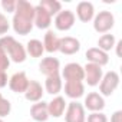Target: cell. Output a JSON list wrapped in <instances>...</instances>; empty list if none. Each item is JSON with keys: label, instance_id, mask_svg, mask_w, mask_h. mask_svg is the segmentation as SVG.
<instances>
[{"label": "cell", "instance_id": "obj_1", "mask_svg": "<svg viewBox=\"0 0 122 122\" xmlns=\"http://www.w3.org/2000/svg\"><path fill=\"white\" fill-rule=\"evenodd\" d=\"M113 23H115V19H113V16H112L109 12H101V13L96 16L93 26H95V30H96V32L105 33V32H108L109 29H112Z\"/></svg>", "mask_w": 122, "mask_h": 122}, {"label": "cell", "instance_id": "obj_2", "mask_svg": "<svg viewBox=\"0 0 122 122\" xmlns=\"http://www.w3.org/2000/svg\"><path fill=\"white\" fill-rule=\"evenodd\" d=\"M118 83H119V76L116 72H108L101 83V92L103 95H112L113 91L118 88Z\"/></svg>", "mask_w": 122, "mask_h": 122}, {"label": "cell", "instance_id": "obj_3", "mask_svg": "<svg viewBox=\"0 0 122 122\" xmlns=\"http://www.w3.org/2000/svg\"><path fill=\"white\" fill-rule=\"evenodd\" d=\"M75 23V15L71 10H65V12H60L56 16L55 25L59 30H69Z\"/></svg>", "mask_w": 122, "mask_h": 122}, {"label": "cell", "instance_id": "obj_4", "mask_svg": "<svg viewBox=\"0 0 122 122\" xmlns=\"http://www.w3.org/2000/svg\"><path fill=\"white\" fill-rule=\"evenodd\" d=\"M63 78L66 81H82L85 78V71L78 63H69L63 69Z\"/></svg>", "mask_w": 122, "mask_h": 122}, {"label": "cell", "instance_id": "obj_5", "mask_svg": "<svg viewBox=\"0 0 122 122\" xmlns=\"http://www.w3.org/2000/svg\"><path fill=\"white\" fill-rule=\"evenodd\" d=\"M29 86V79L26 76L25 72H19V73H15L10 79V89L16 93H22V92H26Z\"/></svg>", "mask_w": 122, "mask_h": 122}, {"label": "cell", "instance_id": "obj_6", "mask_svg": "<svg viewBox=\"0 0 122 122\" xmlns=\"http://www.w3.org/2000/svg\"><path fill=\"white\" fill-rule=\"evenodd\" d=\"M66 122H85V111L81 103L72 102L68 108Z\"/></svg>", "mask_w": 122, "mask_h": 122}, {"label": "cell", "instance_id": "obj_7", "mask_svg": "<svg viewBox=\"0 0 122 122\" xmlns=\"http://www.w3.org/2000/svg\"><path fill=\"white\" fill-rule=\"evenodd\" d=\"M16 16H19L22 19H26L29 22H33V19H35V7L29 2L19 0V2H16Z\"/></svg>", "mask_w": 122, "mask_h": 122}, {"label": "cell", "instance_id": "obj_8", "mask_svg": "<svg viewBox=\"0 0 122 122\" xmlns=\"http://www.w3.org/2000/svg\"><path fill=\"white\" fill-rule=\"evenodd\" d=\"M83 71H85V76H86L88 85H91V86L98 85L99 81L102 79V69H101V66H98V65L88 63Z\"/></svg>", "mask_w": 122, "mask_h": 122}, {"label": "cell", "instance_id": "obj_9", "mask_svg": "<svg viewBox=\"0 0 122 122\" xmlns=\"http://www.w3.org/2000/svg\"><path fill=\"white\" fill-rule=\"evenodd\" d=\"M81 49V43L75 37H63L59 42V50L65 55H73Z\"/></svg>", "mask_w": 122, "mask_h": 122}, {"label": "cell", "instance_id": "obj_10", "mask_svg": "<svg viewBox=\"0 0 122 122\" xmlns=\"http://www.w3.org/2000/svg\"><path fill=\"white\" fill-rule=\"evenodd\" d=\"M86 57L91 63L93 65H98V66H103L108 63V55L105 52H102L101 49H96V47H92L86 52Z\"/></svg>", "mask_w": 122, "mask_h": 122}, {"label": "cell", "instance_id": "obj_11", "mask_svg": "<svg viewBox=\"0 0 122 122\" xmlns=\"http://www.w3.org/2000/svg\"><path fill=\"white\" fill-rule=\"evenodd\" d=\"M39 68H40V72L43 75H46V78L56 75V73H59V60L55 57H46L42 60Z\"/></svg>", "mask_w": 122, "mask_h": 122}, {"label": "cell", "instance_id": "obj_12", "mask_svg": "<svg viewBox=\"0 0 122 122\" xmlns=\"http://www.w3.org/2000/svg\"><path fill=\"white\" fill-rule=\"evenodd\" d=\"M50 20H52V16H50L45 9H42L40 6L35 7V19H33V22L36 23V26H37L39 29H46V27H49Z\"/></svg>", "mask_w": 122, "mask_h": 122}, {"label": "cell", "instance_id": "obj_13", "mask_svg": "<svg viewBox=\"0 0 122 122\" xmlns=\"http://www.w3.org/2000/svg\"><path fill=\"white\" fill-rule=\"evenodd\" d=\"M25 95H26V99L27 101H32V102L39 101L42 98V95H43L42 85L39 82H36V81H30L29 82V86H27V89L25 92Z\"/></svg>", "mask_w": 122, "mask_h": 122}, {"label": "cell", "instance_id": "obj_14", "mask_svg": "<svg viewBox=\"0 0 122 122\" xmlns=\"http://www.w3.org/2000/svg\"><path fill=\"white\" fill-rule=\"evenodd\" d=\"M65 91H66V95L69 98L76 99V98H81L83 95V85L79 81H68L65 85Z\"/></svg>", "mask_w": 122, "mask_h": 122}, {"label": "cell", "instance_id": "obj_15", "mask_svg": "<svg viewBox=\"0 0 122 122\" xmlns=\"http://www.w3.org/2000/svg\"><path fill=\"white\" fill-rule=\"evenodd\" d=\"M30 115L35 121L37 122H45L47 118H49V111H47V105L46 103H36L32 106L30 109Z\"/></svg>", "mask_w": 122, "mask_h": 122}, {"label": "cell", "instance_id": "obj_16", "mask_svg": "<svg viewBox=\"0 0 122 122\" xmlns=\"http://www.w3.org/2000/svg\"><path fill=\"white\" fill-rule=\"evenodd\" d=\"M13 27H15V32H16V33L25 36V35H27V33L32 30L33 22H29V20L22 19V17H19V16L15 15V17H13Z\"/></svg>", "mask_w": 122, "mask_h": 122}, {"label": "cell", "instance_id": "obj_17", "mask_svg": "<svg viewBox=\"0 0 122 122\" xmlns=\"http://www.w3.org/2000/svg\"><path fill=\"white\" fill-rule=\"evenodd\" d=\"M85 103H86V108H88L89 111H93V112L102 111L103 106H105V102H103L102 96H99V95L95 93V92H92V93H89V95L86 96Z\"/></svg>", "mask_w": 122, "mask_h": 122}, {"label": "cell", "instance_id": "obj_18", "mask_svg": "<svg viewBox=\"0 0 122 122\" xmlns=\"http://www.w3.org/2000/svg\"><path fill=\"white\" fill-rule=\"evenodd\" d=\"M47 111H49V115H52V116H55V118L60 116V115L63 113V111H65V99L60 98V96L55 98V99L47 105Z\"/></svg>", "mask_w": 122, "mask_h": 122}, {"label": "cell", "instance_id": "obj_19", "mask_svg": "<svg viewBox=\"0 0 122 122\" xmlns=\"http://www.w3.org/2000/svg\"><path fill=\"white\" fill-rule=\"evenodd\" d=\"M7 53L10 55L12 60H13V62H16V63H22L23 60L26 59V50H25L23 46H22L20 43H17V42L13 43V46L9 49Z\"/></svg>", "mask_w": 122, "mask_h": 122}, {"label": "cell", "instance_id": "obj_20", "mask_svg": "<svg viewBox=\"0 0 122 122\" xmlns=\"http://www.w3.org/2000/svg\"><path fill=\"white\" fill-rule=\"evenodd\" d=\"M78 16L82 22H89L93 17V6L88 2H82L78 5Z\"/></svg>", "mask_w": 122, "mask_h": 122}, {"label": "cell", "instance_id": "obj_21", "mask_svg": "<svg viewBox=\"0 0 122 122\" xmlns=\"http://www.w3.org/2000/svg\"><path fill=\"white\" fill-rule=\"evenodd\" d=\"M60 89H62V81H60L59 73L46 78V91L49 93H52V95L57 93V92H60Z\"/></svg>", "mask_w": 122, "mask_h": 122}, {"label": "cell", "instance_id": "obj_22", "mask_svg": "<svg viewBox=\"0 0 122 122\" xmlns=\"http://www.w3.org/2000/svg\"><path fill=\"white\" fill-rule=\"evenodd\" d=\"M59 42H60V39H59L53 32H47V33L45 35V43H43V47H45L47 52L53 53V52L59 50Z\"/></svg>", "mask_w": 122, "mask_h": 122}, {"label": "cell", "instance_id": "obj_23", "mask_svg": "<svg viewBox=\"0 0 122 122\" xmlns=\"http://www.w3.org/2000/svg\"><path fill=\"white\" fill-rule=\"evenodd\" d=\"M39 6L42 9H45L50 16L52 15H56L57 12H60V3L56 2V0H42Z\"/></svg>", "mask_w": 122, "mask_h": 122}, {"label": "cell", "instance_id": "obj_24", "mask_svg": "<svg viewBox=\"0 0 122 122\" xmlns=\"http://www.w3.org/2000/svg\"><path fill=\"white\" fill-rule=\"evenodd\" d=\"M43 50H45V47H43L42 42H39V40H30L27 43V52L33 57H40L43 55Z\"/></svg>", "mask_w": 122, "mask_h": 122}, {"label": "cell", "instance_id": "obj_25", "mask_svg": "<svg viewBox=\"0 0 122 122\" xmlns=\"http://www.w3.org/2000/svg\"><path fill=\"white\" fill-rule=\"evenodd\" d=\"M98 45H99V47H101L102 52L111 50V49L113 47V45H115V37H113L112 35H103V36L99 39Z\"/></svg>", "mask_w": 122, "mask_h": 122}, {"label": "cell", "instance_id": "obj_26", "mask_svg": "<svg viewBox=\"0 0 122 122\" xmlns=\"http://www.w3.org/2000/svg\"><path fill=\"white\" fill-rule=\"evenodd\" d=\"M16 40H15V37H12V36H6V37H2L0 39V49H2L6 55H7V52H9V49L13 46V43H15Z\"/></svg>", "mask_w": 122, "mask_h": 122}, {"label": "cell", "instance_id": "obj_27", "mask_svg": "<svg viewBox=\"0 0 122 122\" xmlns=\"http://www.w3.org/2000/svg\"><path fill=\"white\" fill-rule=\"evenodd\" d=\"M10 112V102L7 99H0V116H6Z\"/></svg>", "mask_w": 122, "mask_h": 122}, {"label": "cell", "instance_id": "obj_28", "mask_svg": "<svg viewBox=\"0 0 122 122\" xmlns=\"http://www.w3.org/2000/svg\"><path fill=\"white\" fill-rule=\"evenodd\" d=\"M9 68V57H7V55L0 49V69L2 71H6Z\"/></svg>", "mask_w": 122, "mask_h": 122}, {"label": "cell", "instance_id": "obj_29", "mask_svg": "<svg viewBox=\"0 0 122 122\" xmlns=\"http://www.w3.org/2000/svg\"><path fill=\"white\" fill-rule=\"evenodd\" d=\"M7 30H9V22L5 15L0 13V35H5Z\"/></svg>", "mask_w": 122, "mask_h": 122}, {"label": "cell", "instance_id": "obj_30", "mask_svg": "<svg viewBox=\"0 0 122 122\" xmlns=\"http://www.w3.org/2000/svg\"><path fill=\"white\" fill-rule=\"evenodd\" d=\"M88 122H106V116H105L103 113H98V112H95V113L89 115Z\"/></svg>", "mask_w": 122, "mask_h": 122}, {"label": "cell", "instance_id": "obj_31", "mask_svg": "<svg viewBox=\"0 0 122 122\" xmlns=\"http://www.w3.org/2000/svg\"><path fill=\"white\" fill-rule=\"evenodd\" d=\"M2 5H3V9L6 12H13L15 7H16V2H15V0H3Z\"/></svg>", "mask_w": 122, "mask_h": 122}, {"label": "cell", "instance_id": "obj_32", "mask_svg": "<svg viewBox=\"0 0 122 122\" xmlns=\"http://www.w3.org/2000/svg\"><path fill=\"white\" fill-rule=\"evenodd\" d=\"M6 83H7V76H6V72L0 69V88L6 86Z\"/></svg>", "mask_w": 122, "mask_h": 122}, {"label": "cell", "instance_id": "obj_33", "mask_svg": "<svg viewBox=\"0 0 122 122\" xmlns=\"http://www.w3.org/2000/svg\"><path fill=\"white\" fill-rule=\"evenodd\" d=\"M112 122H122V112H121V111H118V112L113 113V116H112Z\"/></svg>", "mask_w": 122, "mask_h": 122}, {"label": "cell", "instance_id": "obj_34", "mask_svg": "<svg viewBox=\"0 0 122 122\" xmlns=\"http://www.w3.org/2000/svg\"><path fill=\"white\" fill-rule=\"evenodd\" d=\"M121 50H122V42H119V43H118V50H116L118 56H121Z\"/></svg>", "mask_w": 122, "mask_h": 122}, {"label": "cell", "instance_id": "obj_35", "mask_svg": "<svg viewBox=\"0 0 122 122\" xmlns=\"http://www.w3.org/2000/svg\"><path fill=\"white\" fill-rule=\"evenodd\" d=\"M0 99H2V95H0Z\"/></svg>", "mask_w": 122, "mask_h": 122}, {"label": "cell", "instance_id": "obj_36", "mask_svg": "<svg viewBox=\"0 0 122 122\" xmlns=\"http://www.w3.org/2000/svg\"><path fill=\"white\" fill-rule=\"evenodd\" d=\"M0 122H3V121H2V119H0Z\"/></svg>", "mask_w": 122, "mask_h": 122}]
</instances>
